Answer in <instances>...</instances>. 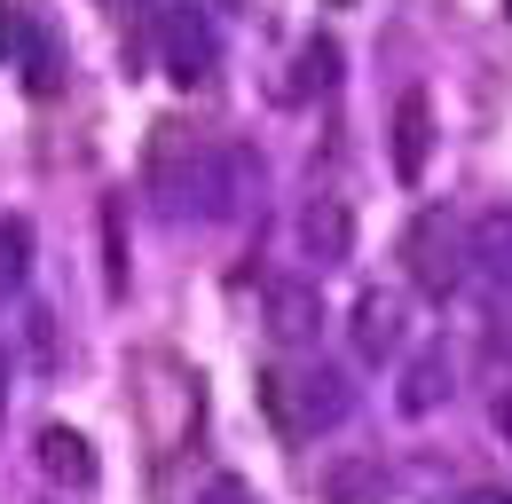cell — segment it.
<instances>
[{"label":"cell","instance_id":"1","mask_svg":"<svg viewBox=\"0 0 512 504\" xmlns=\"http://www.w3.org/2000/svg\"><path fill=\"white\" fill-rule=\"evenodd\" d=\"M260 410L284 441H308L323 426H339L355 410V378L347 371H260Z\"/></svg>","mask_w":512,"mask_h":504},{"label":"cell","instance_id":"2","mask_svg":"<svg viewBox=\"0 0 512 504\" xmlns=\"http://www.w3.org/2000/svg\"><path fill=\"white\" fill-rule=\"evenodd\" d=\"M253 150H237V142H190V158H182V182H174V213H197V221H229L237 213V197L253 189Z\"/></svg>","mask_w":512,"mask_h":504},{"label":"cell","instance_id":"3","mask_svg":"<svg viewBox=\"0 0 512 504\" xmlns=\"http://www.w3.org/2000/svg\"><path fill=\"white\" fill-rule=\"evenodd\" d=\"M402 260H410V284H418L426 300H449V292L465 284V237H457V221H449V213H418V221L402 229Z\"/></svg>","mask_w":512,"mask_h":504},{"label":"cell","instance_id":"4","mask_svg":"<svg viewBox=\"0 0 512 504\" xmlns=\"http://www.w3.org/2000/svg\"><path fill=\"white\" fill-rule=\"evenodd\" d=\"M158 56H166V79H174V87H205L213 63H221L213 16H205V8H174V16L158 24Z\"/></svg>","mask_w":512,"mask_h":504},{"label":"cell","instance_id":"5","mask_svg":"<svg viewBox=\"0 0 512 504\" xmlns=\"http://www.w3.org/2000/svg\"><path fill=\"white\" fill-rule=\"evenodd\" d=\"M426 158H434V103H426V87H410L394 103V182L418 189L426 182Z\"/></svg>","mask_w":512,"mask_h":504},{"label":"cell","instance_id":"6","mask_svg":"<svg viewBox=\"0 0 512 504\" xmlns=\"http://www.w3.org/2000/svg\"><path fill=\"white\" fill-rule=\"evenodd\" d=\"M300 245L316 268H339V260H355V213L339 205V197H308V213H300Z\"/></svg>","mask_w":512,"mask_h":504},{"label":"cell","instance_id":"7","mask_svg":"<svg viewBox=\"0 0 512 504\" xmlns=\"http://www.w3.org/2000/svg\"><path fill=\"white\" fill-rule=\"evenodd\" d=\"M442 402H449V355L426 347V355H410V371L394 386V410H402V418H434Z\"/></svg>","mask_w":512,"mask_h":504},{"label":"cell","instance_id":"8","mask_svg":"<svg viewBox=\"0 0 512 504\" xmlns=\"http://www.w3.org/2000/svg\"><path fill=\"white\" fill-rule=\"evenodd\" d=\"M40 473H48V481H64V489H95V473H103V465H95V449H87L79 426H48V434H40Z\"/></svg>","mask_w":512,"mask_h":504},{"label":"cell","instance_id":"9","mask_svg":"<svg viewBox=\"0 0 512 504\" xmlns=\"http://www.w3.org/2000/svg\"><path fill=\"white\" fill-rule=\"evenodd\" d=\"M394 347H402V308H394L386 292H363V300H355V355H363V363H386Z\"/></svg>","mask_w":512,"mask_h":504},{"label":"cell","instance_id":"10","mask_svg":"<svg viewBox=\"0 0 512 504\" xmlns=\"http://www.w3.org/2000/svg\"><path fill=\"white\" fill-rule=\"evenodd\" d=\"M316 292L308 284H268V331L276 339H316Z\"/></svg>","mask_w":512,"mask_h":504},{"label":"cell","instance_id":"11","mask_svg":"<svg viewBox=\"0 0 512 504\" xmlns=\"http://www.w3.org/2000/svg\"><path fill=\"white\" fill-rule=\"evenodd\" d=\"M323 497H331V504H379V497H386V473H379V457H347V465H331Z\"/></svg>","mask_w":512,"mask_h":504},{"label":"cell","instance_id":"12","mask_svg":"<svg viewBox=\"0 0 512 504\" xmlns=\"http://www.w3.org/2000/svg\"><path fill=\"white\" fill-rule=\"evenodd\" d=\"M331 79H339V48H331V40H308V48H300V71L284 79V95H323Z\"/></svg>","mask_w":512,"mask_h":504},{"label":"cell","instance_id":"13","mask_svg":"<svg viewBox=\"0 0 512 504\" xmlns=\"http://www.w3.org/2000/svg\"><path fill=\"white\" fill-rule=\"evenodd\" d=\"M473 252H481V268H489V276H505V284H512V205H497V213L481 221Z\"/></svg>","mask_w":512,"mask_h":504},{"label":"cell","instance_id":"14","mask_svg":"<svg viewBox=\"0 0 512 504\" xmlns=\"http://www.w3.org/2000/svg\"><path fill=\"white\" fill-rule=\"evenodd\" d=\"M32 268V221H0V284H16Z\"/></svg>","mask_w":512,"mask_h":504},{"label":"cell","instance_id":"15","mask_svg":"<svg viewBox=\"0 0 512 504\" xmlns=\"http://www.w3.org/2000/svg\"><path fill=\"white\" fill-rule=\"evenodd\" d=\"M197 504H260L253 489H245V481H237V473H213V481H205V497Z\"/></svg>","mask_w":512,"mask_h":504},{"label":"cell","instance_id":"16","mask_svg":"<svg viewBox=\"0 0 512 504\" xmlns=\"http://www.w3.org/2000/svg\"><path fill=\"white\" fill-rule=\"evenodd\" d=\"M16 56V8H8V0H0V63Z\"/></svg>","mask_w":512,"mask_h":504},{"label":"cell","instance_id":"17","mask_svg":"<svg viewBox=\"0 0 512 504\" xmlns=\"http://www.w3.org/2000/svg\"><path fill=\"white\" fill-rule=\"evenodd\" d=\"M497 434L512 441V394H497Z\"/></svg>","mask_w":512,"mask_h":504},{"label":"cell","instance_id":"18","mask_svg":"<svg viewBox=\"0 0 512 504\" xmlns=\"http://www.w3.org/2000/svg\"><path fill=\"white\" fill-rule=\"evenodd\" d=\"M465 504H512V497H505V489H473Z\"/></svg>","mask_w":512,"mask_h":504},{"label":"cell","instance_id":"19","mask_svg":"<svg viewBox=\"0 0 512 504\" xmlns=\"http://www.w3.org/2000/svg\"><path fill=\"white\" fill-rule=\"evenodd\" d=\"M0 418H8V371H0Z\"/></svg>","mask_w":512,"mask_h":504},{"label":"cell","instance_id":"20","mask_svg":"<svg viewBox=\"0 0 512 504\" xmlns=\"http://www.w3.org/2000/svg\"><path fill=\"white\" fill-rule=\"evenodd\" d=\"M505 16H512V0H505Z\"/></svg>","mask_w":512,"mask_h":504},{"label":"cell","instance_id":"21","mask_svg":"<svg viewBox=\"0 0 512 504\" xmlns=\"http://www.w3.org/2000/svg\"><path fill=\"white\" fill-rule=\"evenodd\" d=\"M339 8H347V0H339Z\"/></svg>","mask_w":512,"mask_h":504}]
</instances>
